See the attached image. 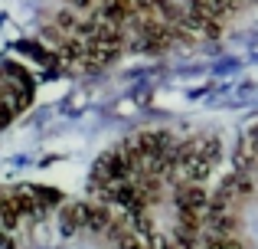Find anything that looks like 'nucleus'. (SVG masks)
I'll return each instance as SVG.
<instances>
[{
    "label": "nucleus",
    "mask_w": 258,
    "mask_h": 249,
    "mask_svg": "<svg viewBox=\"0 0 258 249\" xmlns=\"http://www.w3.org/2000/svg\"><path fill=\"white\" fill-rule=\"evenodd\" d=\"M196 249H258V128L216 180Z\"/></svg>",
    "instance_id": "f257e3e1"
}]
</instances>
